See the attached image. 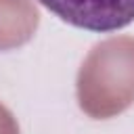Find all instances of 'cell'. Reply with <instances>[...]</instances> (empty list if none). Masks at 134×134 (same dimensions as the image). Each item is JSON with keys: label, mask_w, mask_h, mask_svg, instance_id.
I'll return each instance as SVG.
<instances>
[{"label": "cell", "mask_w": 134, "mask_h": 134, "mask_svg": "<svg viewBox=\"0 0 134 134\" xmlns=\"http://www.w3.org/2000/svg\"><path fill=\"white\" fill-rule=\"evenodd\" d=\"M40 4L65 23L98 34L117 31L134 21V0H40Z\"/></svg>", "instance_id": "1"}]
</instances>
